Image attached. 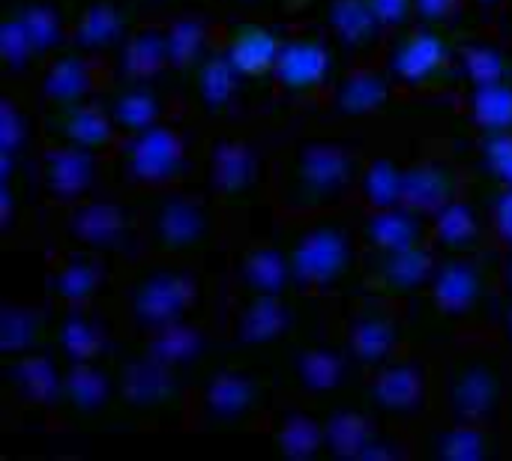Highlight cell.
I'll list each match as a JSON object with an SVG mask.
<instances>
[{"instance_id": "4316f807", "label": "cell", "mask_w": 512, "mask_h": 461, "mask_svg": "<svg viewBox=\"0 0 512 461\" xmlns=\"http://www.w3.org/2000/svg\"><path fill=\"white\" fill-rule=\"evenodd\" d=\"M105 108H108L117 132H126V135L141 132V129L153 126V123H162V114H165L162 96L153 87L141 84V81H132L123 90H117L105 102Z\"/></svg>"}, {"instance_id": "f1b7e54d", "label": "cell", "mask_w": 512, "mask_h": 461, "mask_svg": "<svg viewBox=\"0 0 512 461\" xmlns=\"http://www.w3.org/2000/svg\"><path fill=\"white\" fill-rule=\"evenodd\" d=\"M51 294L69 306H84L102 285V264L87 255V252H75L66 255L60 264L51 267Z\"/></svg>"}, {"instance_id": "484cf974", "label": "cell", "mask_w": 512, "mask_h": 461, "mask_svg": "<svg viewBox=\"0 0 512 461\" xmlns=\"http://www.w3.org/2000/svg\"><path fill=\"white\" fill-rule=\"evenodd\" d=\"M126 39V15L111 0L90 3L72 27V45L87 54H102Z\"/></svg>"}, {"instance_id": "ee69618b", "label": "cell", "mask_w": 512, "mask_h": 461, "mask_svg": "<svg viewBox=\"0 0 512 461\" xmlns=\"http://www.w3.org/2000/svg\"><path fill=\"white\" fill-rule=\"evenodd\" d=\"M276 444L282 453H288L291 459H309L312 453H318L324 447V426L315 423L312 417L303 414H291L279 423L276 429Z\"/></svg>"}, {"instance_id": "bcb514c9", "label": "cell", "mask_w": 512, "mask_h": 461, "mask_svg": "<svg viewBox=\"0 0 512 461\" xmlns=\"http://www.w3.org/2000/svg\"><path fill=\"white\" fill-rule=\"evenodd\" d=\"M36 48V54L54 51L63 42V21L60 15L48 6V3H27L15 12Z\"/></svg>"}, {"instance_id": "cb8c5ba5", "label": "cell", "mask_w": 512, "mask_h": 461, "mask_svg": "<svg viewBox=\"0 0 512 461\" xmlns=\"http://www.w3.org/2000/svg\"><path fill=\"white\" fill-rule=\"evenodd\" d=\"M120 390H123L126 402L135 408H159V405L171 402V396L177 390L174 369L168 363L156 360L153 354H144L123 369Z\"/></svg>"}, {"instance_id": "74e56055", "label": "cell", "mask_w": 512, "mask_h": 461, "mask_svg": "<svg viewBox=\"0 0 512 461\" xmlns=\"http://www.w3.org/2000/svg\"><path fill=\"white\" fill-rule=\"evenodd\" d=\"M201 351H204V339H201V330L195 324L174 321V324L150 333L147 354H153L156 360L168 363L171 369H180V366L192 363Z\"/></svg>"}, {"instance_id": "44dd1931", "label": "cell", "mask_w": 512, "mask_h": 461, "mask_svg": "<svg viewBox=\"0 0 512 461\" xmlns=\"http://www.w3.org/2000/svg\"><path fill=\"white\" fill-rule=\"evenodd\" d=\"M369 393H372V402L381 411L411 414L426 399V381H423V372L414 363H393L390 360V363L375 369Z\"/></svg>"}, {"instance_id": "c3c4849f", "label": "cell", "mask_w": 512, "mask_h": 461, "mask_svg": "<svg viewBox=\"0 0 512 461\" xmlns=\"http://www.w3.org/2000/svg\"><path fill=\"white\" fill-rule=\"evenodd\" d=\"M0 51H3L6 66L18 69V72L27 69L33 57H39L30 36H27V30H24V24H21V18L15 12L0 24Z\"/></svg>"}, {"instance_id": "30bf717a", "label": "cell", "mask_w": 512, "mask_h": 461, "mask_svg": "<svg viewBox=\"0 0 512 461\" xmlns=\"http://www.w3.org/2000/svg\"><path fill=\"white\" fill-rule=\"evenodd\" d=\"M45 192L54 201H81L99 174V162H96V150H84L75 144H48L42 153V165H39Z\"/></svg>"}, {"instance_id": "d6986e66", "label": "cell", "mask_w": 512, "mask_h": 461, "mask_svg": "<svg viewBox=\"0 0 512 461\" xmlns=\"http://www.w3.org/2000/svg\"><path fill=\"white\" fill-rule=\"evenodd\" d=\"M294 327V309L285 294H252L237 315V339L243 345H270Z\"/></svg>"}, {"instance_id": "8992f818", "label": "cell", "mask_w": 512, "mask_h": 461, "mask_svg": "<svg viewBox=\"0 0 512 461\" xmlns=\"http://www.w3.org/2000/svg\"><path fill=\"white\" fill-rule=\"evenodd\" d=\"M147 237L162 252H195L210 237V210L195 195L171 192L153 204L147 216Z\"/></svg>"}, {"instance_id": "e0dca14e", "label": "cell", "mask_w": 512, "mask_h": 461, "mask_svg": "<svg viewBox=\"0 0 512 461\" xmlns=\"http://www.w3.org/2000/svg\"><path fill=\"white\" fill-rule=\"evenodd\" d=\"M99 60L96 54L78 51V54H63L48 63L42 75V96L51 105H66V102H81L90 99L99 90Z\"/></svg>"}, {"instance_id": "8fae6325", "label": "cell", "mask_w": 512, "mask_h": 461, "mask_svg": "<svg viewBox=\"0 0 512 461\" xmlns=\"http://www.w3.org/2000/svg\"><path fill=\"white\" fill-rule=\"evenodd\" d=\"M48 126L54 132V141L75 144L84 150H105L117 144V126L105 105H96L90 99L54 105V114L48 117Z\"/></svg>"}, {"instance_id": "f5cc1de1", "label": "cell", "mask_w": 512, "mask_h": 461, "mask_svg": "<svg viewBox=\"0 0 512 461\" xmlns=\"http://www.w3.org/2000/svg\"><path fill=\"white\" fill-rule=\"evenodd\" d=\"M468 0H414V15L420 24H447L453 21Z\"/></svg>"}, {"instance_id": "d590c367", "label": "cell", "mask_w": 512, "mask_h": 461, "mask_svg": "<svg viewBox=\"0 0 512 461\" xmlns=\"http://www.w3.org/2000/svg\"><path fill=\"white\" fill-rule=\"evenodd\" d=\"M57 345L69 363H93V357H99V351L105 348V336H102V327L90 315L72 306L69 315L60 321Z\"/></svg>"}, {"instance_id": "91938a15", "label": "cell", "mask_w": 512, "mask_h": 461, "mask_svg": "<svg viewBox=\"0 0 512 461\" xmlns=\"http://www.w3.org/2000/svg\"><path fill=\"white\" fill-rule=\"evenodd\" d=\"M510 3H512V0H510Z\"/></svg>"}, {"instance_id": "2e32d148", "label": "cell", "mask_w": 512, "mask_h": 461, "mask_svg": "<svg viewBox=\"0 0 512 461\" xmlns=\"http://www.w3.org/2000/svg\"><path fill=\"white\" fill-rule=\"evenodd\" d=\"M282 42L285 39L273 27L246 21L228 33V42L222 51L243 78H261V75H273Z\"/></svg>"}, {"instance_id": "603a6c76", "label": "cell", "mask_w": 512, "mask_h": 461, "mask_svg": "<svg viewBox=\"0 0 512 461\" xmlns=\"http://www.w3.org/2000/svg\"><path fill=\"white\" fill-rule=\"evenodd\" d=\"M255 174H258V159L249 144H243L237 138H225V141L213 144L210 183L219 195L237 198V195L249 192V186L255 183Z\"/></svg>"}, {"instance_id": "7c38bea8", "label": "cell", "mask_w": 512, "mask_h": 461, "mask_svg": "<svg viewBox=\"0 0 512 461\" xmlns=\"http://www.w3.org/2000/svg\"><path fill=\"white\" fill-rule=\"evenodd\" d=\"M438 255L432 252V243L411 246L402 252H372V267L369 279L390 294H414L429 288L435 270H438Z\"/></svg>"}, {"instance_id": "5b68a950", "label": "cell", "mask_w": 512, "mask_h": 461, "mask_svg": "<svg viewBox=\"0 0 512 461\" xmlns=\"http://www.w3.org/2000/svg\"><path fill=\"white\" fill-rule=\"evenodd\" d=\"M456 51L450 48V42L441 36V30L435 24H414L396 33L390 51H387V72L393 81L405 84V87H420L435 81L450 57Z\"/></svg>"}, {"instance_id": "e575fe53", "label": "cell", "mask_w": 512, "mask_h": 461, "mask_svg": "<svg viewBox=\"0 0 512 461\" xmlns=\"http://www.w3.org/2000/svg\"><path fill=\"white\" fill-rule=\"evenodd\" d=\"M243 75L234 69V63L222 54L207 57L198 69V99L207 111H228L237 99V87H240Z\"/></svg>"}, {"instance_id": "3957f363", "label": "cell", "mask_w": 512, "mask_h": 461, "mask_svg": "<svg viewBox=\"0 0 512 461\" xmlns=\"http://www.w3.org/2000/svg\"><path fill=\"white\" fill-rule=\"evenodd\" d=\"M120 162L132 183L159 189L183 177L189 156L180 129L168 123H153L120 141Z\"/></svg>"}, {"instance_id": "816d5d0a", "label": "cell", "mask_w": 512, "mask_h": 461, "mask_svg": "<svg viewBox=\"0 0 512 461\" xmlns=\"http://www.w3.org/2000/svg\"><path fill=\"white\" fill-rule=\"evenodd\" d=\"M369 3L387 33H399V30L411 27V21H417L414 0H369Z\"/></svg>"}, {"instance_id": "8d00e7d4", "label": "cell", "mask_w": 512, "mask_h": 461, "mask_svg": "<svg viewBox=\"0 0 512 461\" xmlns=\"http://www.w3.org/2000/svg\"><path fill=\"white\" fill-rule=\"evenodd\" d=\"M372 438V423L357 411H339L324 423V447L342 459H363Z\"/></svg>"}, {"instance_id": "836d02e7", "label": "cell", "mask_w": 512, "mask_h": 461, "mask_svg": "<svg viewBox=\"0 0 512 461\" xmlns=\"http://www.w3.org/2000/svg\"><path fill=\"white\" fill-rule=\"evenodd\" d=\"M468 117L483 135L512 132V81L471 87V93H468Z\"/></svg>"}, {"instance_id": "f907efd6", "label": "cell", "mask_w": 512, "mask_h": 461, "mask_svg": "<svg viewBox=\"0 0 512 461\" xmlns=\"http://www.w3.org/2000/svg\"><path fill=\"white\" fill-rule=\"evenodd\" d=\"M489 225L498 237V243L512 252V186H498L492 207H489Z\"/></svg>"}, {"instance_id": "7bdbcfd3", "label": "cell", "mask_w": 512, "mask_h": 461, "mask_svg": "<svg viewBox=\"0 0 512 461\" xmlns=\"http://www.w3.org/2000/svg\"><path fill=\"white\" fill-rule=\"evenodd\" d=\"M39 339V315L27 306H3L0 309V351L3 354H27Z\"/></svg>"}, {"instance_id": "60d3db41", "label": "cell", "mask_w": 512, "mask_h": 461, "mask_svg": "<svg viewBox=\"0 0 512 461\" xmlns=\"http://www.w3.org/2000/svg\"><path fill=\"white\" fill-rule=\"evenodd\" d=\"M63 396L78 411H96L108 399V381L93 363H72L63 375Z\"/></svg>"}, {"instance_id": "5bb4252c", "label": "cell", "mask_w": 512, "mask_h": 461, "mask_svg": "<svg viewBox=\"0 0 512 461\" xmlns=\"http://www.w3.org/2000/svg\"><path fill=\"white\" fill-rule=\"evenodd\" d=\"M432 300L444 315H468L483 300L486 276L483 264H477L468 255H456L450 261H441L432 282H429Z\"/></svg>"}, {"instance_id": "6da1fadb", "label": "cell", "mask_w": 512, "mask_h": 461, "mask_svg": "<svg viewBox=\"0 0 512 461\" xmlns=\"http://www.w3.org/2000/svg\"><path fill=\"white\" fill-rule=\"evenodd\" d=\"M363 165L336 141H306L285 174V201L297 210H333L360 180Z\"/></svg>"}, {"instance_id": "ac0fdd59", "label": "cell", "mask_w": 512, "mask_h": 461, "mask_svg": "<svg viewBox=\"0 0 512 461\" xmlns=\"http://www.w3.org/2000/svg\"><path fill=\"white\" fill-rule=\"evenodd\" d=\"M327 30L351 54L372 51L384 36V27L369 0H330L327 3Z\"/></svg>"}, {"instance_id": "f35d334b", "label": "cell", "mask_w": 512, "mask_h": 461, "mask_svg": "<svg viewBox=\"0 0 512 461\" xmlns=\"http://www.w3.org/2000/svg\"><path fill=\"white\" fill-rule=\"evenodd\" d=\"M12 384L24 399L39 402V405L63 396V375L45 357H24L21 363H15L12 366Z\"/></svg>"}, {"instance_id": "7a4b0ae2", "label": "cell", "mask_w": 512, "mask_h": 461, "mask_svg": "<svg viewBox=\"0 0 512 461\" xmlns=\"http://www.w3.org/2000/svg\"><path fill=\"white\" fill-rule=\"evenodd\" d=\"M294 285L303 291H327L333 288L354 264V240L345 225L318 222L294 243L288 252Z\"/></svg>"}, {"instance_id": "83f0119b", "label": "cell", "mask_w": 512, "mask_h": 461, "mask_svg": "<svg viewBox=\"0 0 512 461\" xmlns=\"http://www.w3.org/2000/svg\"><path fill=\"white\" fill-rule=\"evenodd\" d=\"M258 399V384L240 372H219L204 387V414L216 423H234L252 411Z\"/></svg>"}, {"instance_id": "4dcf8cb0", "label": "cell", "mask_w": 512, "mask_h": 461, "mask_svg": "<svg viewBox=\"0 0 512 461\" xmlns=\"http://www.w3.org/2000/svg\"><path fill=\"white\" fill-rule=\"evenodd\" d=\"M429 225H432V240L453 252H468L483 237L480 216H477L474 204L465 198H456L447 207H441L435 216H429Z\"/></svg>"}, {"instance_id": "db71d44e", "label": "cell", "mask_w": 512, "mask_h": 461, "mask_svg": "<svg viewBox=\"0 0 512 461\" xmlns=\"http://www.w3.org/2000/svg\"><path fill=\"white\" fill-rule=\"evenodd\" d=\"M504 288L512 297V252H507V261H504Z\"/></svg>"}, {"instance_id": "1f68e13d", "label": "cell", "mask_w": 512, "mask_h": 461, "mask_svg": "<svg viewBox=\"0 0 512 461\" xmlns=\"http://www.w3.org/2000/svg\"><path fill=\"white\" fill-rule=\"evenodd\" d=\"M456 66H459V75L471 87L510 81L512 72L507 51L492 39H468V42H462L456 48Z\"/></svg>"}, {"instance_id": "9c48e42d", "label": "cell", "mask_w": 512, "mask_h": 461, "mask_svg": "<svg viewBox=\"0 0 512 461\" xmlns=\"http://www.w3.org/2000/svg\"><path fill=\"white\" fill-rule=\"evenodd\" d=\"M330 72H333V57L327 42H321L318 36H291L282 42L273 81L282 93L303 96L324 87Z\"/></svg>"}, {"instance_id": "d4e9b609", "label": "cell", "mask_w": 512, "mask_h": 461, "mask_svg": "<svg viewBox=\"0 0 512 461\" xmlns=\"http://www.w3.org/2000/svg\"><path fill=\"white\" fill-rule=\"evenodd\" d=\"M168 66H171V54H168V30L165 27L147 24V27L132 30L123 39V48H120V72L129 81L153 78V75H159Z\"/></svg>"}, {"instance_id": "ffe728a7", "label": "cell", "mask_w": 512, "mask_h": 461, "mask_svg": "<svg viewBox=\"0 0 512 461\" xmlns=\"http://www.w3.org/2000/svg\"><path fill=\"white\" fill-rule=\"evenodd\" d=\"M396 348H399V324L384 309H369L351 321L348 351L363 366L378 369V366L390 363Z\"/></svg>"}, {"instance_id": "681fc988", "label": "cell", "mask_w": 512, "mask_h": 461, "mask_svg": "<svg viewBox=\"0 0 512 461\" xmlns=\"http://www.w3.org/2000/svg\"><path fill=\"white\" fill-rule=\"evenodd\" d=\"M30 135V120L27 114L15 105V99H3L0 108V153L3 156H18V150H24Z\"/></svg>"}, {"instance_id": "f546056e", "label": "cell", "mask_w": 512, "mask_h": 461, "mask_svg": "<svg viewBox=\"0 0 512 461\" xmlns=\"http://www.w3.org/2000/svg\"><path fill=\"white\" fill-rule=\"evenodd\" d=\"M240 279L252 294H285L294 285L291 258L276 246H255L240 261Z\"/></svg>"}, {"instance_id": "ab89813d", "label": "cell", "mask_w": 512, "mask_h": 461, "mask_svg": "<svg viewBox=\"0 0 512 461\" xmlns=\"http://www.w3.org/2000/svg\"><path fill=\"white\" fill-rule=\"evenodd\" d=\"M432 453L447 461H483L489 456V432L480 423H453L438 432L432 441Z\"/></svg>"}, {"instance_id": "7402d4cb", "label": "cell", "mask_w": 512, "mask_h": 461, "mask_svg": "<svg viewBox=\"0 0 512 461\" xmlns=\"http://www.w3.org/2000/svg\"><path fill=\"white\" fill-rule=\"evenodd\" d=\"M390 72L378 66H360L348 72L333 90V108L345 117H363L387 105L390 99Z\"/></svg>"}, {"instance_id": "b9f144b4", "label": "cell", "mask_w": 512, "mask_h": 461, "mask_svg": "<svg viewBox=\"0 0 512 461\" xmlns=\"http://www.w3.org/2000/svg\"><path fill=\"white\" fill-rule=\"evenodd\" d=\"M168 30V54L174 69H186L198 63L207 51V24L201 18H177L165 24Z\"/></svg>"}, {"instance_id": "9a60e30c", "label": "cell", "mask_w": 512, "mask_h": 461, "mask_svg": "<svg viewBox=\"0 0 512 461\" xmlns=\"http://www.w3.org/2000/svg\"><path fill=\"white\" fill-rule=\"evenodd\" d=\"M363 243L369 246V252H402L411 246L432 243V225L423 213L405 204L369 210L363 225Z\"/></svg>"}, {"instance_id": "7dc6e473", "label": "cell", "mask_w": 512, "mask_h": 461, "mask_svg": "<svg viewBox=\"0 0 512 461\" xmlns=\"http://www.w3.org/2000/svg\"><path fill=\"white\" fill-rule=\"evenodd\" d=\"M480 168L495 186H512V132H489L480 141Z\"/></svg>"}, {"instance_id": "d6a6232c", "label": "cell", "mask_w": 512, "mask_h": 461, "mask_svg": "<svg viewBox=\"0 0 512 461\" xmlns=\"http://www.w3.org/2000/svg\"><path fill=\"white\" fill-rule=\"evenodd\" d=\"M402 189H405V168L390 156L369 159L357 180V192L366 210H384L402 204Z\"/></svg>"}, {"instance_id": "6f0895ef", "label": "cell", "mask_w": 512, "mask_h": 461, "mask_svg": "<svg viewBox=\"0 0 512 461\" xmlns=\"http://www.w3.org/2000/svg\"><path fill=\"white\" fill-rule=\"evenodd\" d=\"M477 3H483V6H498V3H504V0H477Z\"/></svg>"}, {"instance_id": "11a10c76", "label": "cell", "mask_w": 512, "mask_h": 461, "mask_svg": "<svg viewBox=\"0 0 512 461\" xmlns=\"http://www.w3.org/2000/svg\"><path fill=\"white\" fill-rule=\"evenodd\" d=\"M504 330H507V339L512 342V306L507 309V315H504Z\"/></svg>"}, {"instance_id": "277c9868", "label": "cell", "mask_w": 512, "mask_h": 461, "mask_svg": "<svg viewBox=\"0 0 512 461\" xmlns=\"http://www.w3.org/2000/svg\"><path fill=\"white\" fill-rule=\"evenodd\" d=\"M198 300V279L183 267H153L132 285V321L144 333H156L183 321Z\"/></svg>"}, {"instance_id": "f6af8a7d", "label": "cell", "mask_w": 512, "mask_h": 461, "mask_svg": "<svg viewBox=\"0 0 512 461\" xmlns=\"http://www.w3.org/2000/svg\"><path fill=\"white\" fill-rule=\"evenodd\" d=\"M297 375L303 381V387L315 390V393H327L333 390L342 375H345V360L336 354V351H327V348H312V351H303L300 360H297Z\"/></svg>"}, {"instance_id": "9f6ffc18", "label": "cell", "mask_w": 512, "mask_h": 461, "mask_svg": "<svg viewBox=\"0 0 512 461\" xmlns=\"http://www.w3.org/2000/svg\"><path fill=\"white\" fill-rule=\"evenodd\" d=\"M225 3H234V6H252V3H258V0H225Z\"/></svg>"}, {"instance_id": "680465c9", "label": "cell", "mask_w": 512, "mask_h": 461, "mask_svg": "<svg viewBox=\"0 0 512 461\" xmlns=\"http://www.w3.org/2000/svg\"><path fill=\"white\" fill-rule=\"evenodd\" d=\"M510 81H512V72H510Z\"/></svg>"}, {"instance_id": "ba28073f", "label": "cell", "mask_w": 512, "mask_h": 461, "mask_svg": "<svg viewBox=\"0 0 512 461\" xmlns=\"http://www.w3.org/2000/svg\"><path fill=\"white\" fill-rule=\"evenodd\" d=\"M69 234L90 252H120L132 249L138 228L132 216L108 201H84L69 213Z\"/></svg>"}, {"instance_id": "52a82bcc", "label": "cell", "mask_w": 512, "mask_h": 461, "mask_svg": "<svg viewBox=\"0 0 512 461\" xmlns=\"http://www.w3.org/2000/svg\"><path fill=\"white\" fill-rule=\"evenodd\" d=\"M501 402H504V381L492 363L465 360L453 366L447 381V408L453 420L486 426L501 411Z\"/></svg>"}, {"instance_id": "4fadbf2b", "label": "cell", "mask_w": 512, "mask_h": 461, "mask_svg": "<svg viewBox=\"0 0 512 461\" xmlns=\"http://www.w3.org/2000/svg\"><path fill=\"white\" fill-rule=\"evenodd\" d=\"M456 198H462V177L450 162L423 159L405 168V189H402L405 207L423 216H435L441 207H447Z\"/></svg>"}]
</instances>
